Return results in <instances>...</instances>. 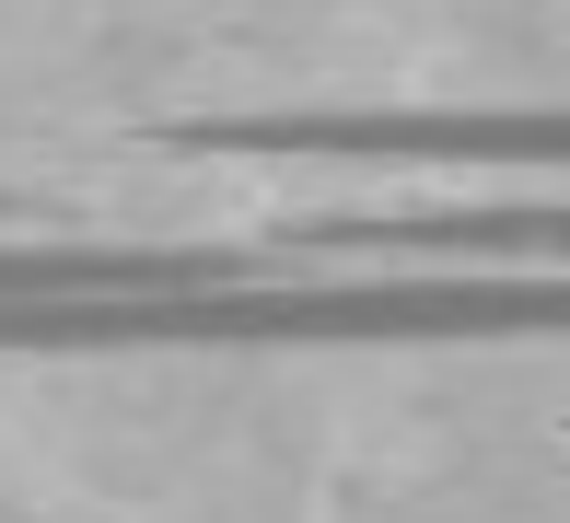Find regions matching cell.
Instances as JSON below:
<instances>
[{
    "label": "cell",
    "instance_id": "3957f363",
    "mask_svg": "<svg viewBox=\"0 0 570 523\" xmlns=\"http://www.w3.org/2000/svg\"><path fill=\"white\" fill-rule=\"evenodd\" d=\"M245 279L222 245H0V303H117V292H210Z\"/></svg>",
    "mask_w": 570,
    "mask_h": 523
},
{
    "label": "cell",
    "instance_id": "7a4b0ae2",
    "mask_svg": "<svg viewBox=\"0 0 570 523\" xmlns=\"http://www.w3.org/2000/svg\"><path fill=\"white\" fill-rule=\"evenodd\" d=\"M303 256H431V268H570V198H512V209H407V221H303Z\"/></svg>",
    "mask_w": 570,
    "mask_h": 523
},
{
    "label": "cell",
    "instance_id": "6da1fadb",
    "mask_svg": "<svg viewBox=\"0 0 570 523\" xmlns=\"http://www.w3.org/2000/svg\"><path fill=\"white\" fill-rule=\"evenodd\" d=\"M198 151H361V164H570V105H407V117H198Z\"/></svg>",
    "mask_w": 570,
    "mask_h": 523
}]
</instances>
